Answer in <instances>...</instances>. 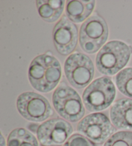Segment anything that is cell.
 I'll return each mask as SVG.
<instances>
[{
  "label": "cell",
  "mask_w": 132,
  "mask_h": 146,
  "mask_svg": "<svg viewBox=\"0 0 132 146\" xmlns=\"http://www.w3.org/2000/svg\"><path fill=\"white\" fill-rule=\"evenodd\" d=\"M104 146H132V132L122 131L111 135Z\"/></svg>",
  "instance_id": "cell-16"
},
{
  "label": "cell",
  "mask_w": 132,
  "mask_h": 146,
  "mask_svg": "<svg viewBox=\"0 0 132 146\" xmlns=\"http://www.w3.org/2000/svg\"><path fill=\"white\" fill-rule=\"evenodd\" d=\"M110 119L118 129L132 131V100L121 99L114 103L110 110Z\"/></svg>",
  "instance_id": "cell-11"
},
{
  "label": "cell",
  "mask_w": 132,
  "mask_h": 146,
  "mask_svg": "<svg viewBox=\"0 0 132 146\" xmlns=\"http://www.w3.org/2000/svg\"><path fill=\"white\" fill-rule=\"evenodd\" d=\"M108 37V29L105 20L99 15L94 14L81 25L80 46L87 54H95L105 44Z\"/></svg>",
  "instance_id": "cell-5"
},
{
  "label": "cell",
  "mask_w": 132,
  "mask_h": 146,
  "mask_svg": "<svg viewBox=\"0 0 132 146\" xmlns=\"http://www.w3.org/2000/svg\"><path fill=\"white\" fill-rule=\"evenodd\" d=\"M77 131L93 142L103 143L115 131L108 117L101 113L88 115L79 122Z\"/></svg>",
  "instance_id": "cell-8"
},
{
  "label": "cell",
  "mask_w": 132,
  "mask_h": 146,
  "mask_svg": "<svg viewBox=\"0 0 132 146\" xmlns=\"http://www.w3.org/2000/svg\"><path fill=\"white\" fill-rule=\"evenodd\" d=\"M64 146H95V145L84 135L75 133L68 138Z\"/></svg>",
  "instance_id": "cell-17"
},
{
  "label": "cell",
  "mask_w": 132,
  "mask_h": 146,
  "mask_svg": "<svg viewBox=\"0 0 132 146\" xmlns=\"http://www.w3.org/2000/svg\"><path fill=\"white\" fill-rule=\"evenodd\" d=\"M95 1H77L73 0L67 2L66 14L67 17L73 23H81L90 16L95 7Z\"/></svg>",
  "instance_id": "cell-12"
},
{
  "label": "cell",
  "mask_w": 132,
  "mask_h": 146,
  "mask_svg": "<svg viewBox=\"0 0 132 146\" xmlns=\"http://www.w3.org/2000/svg\"><path fill=\"white\" fill-rule=\"evenodd\" d=\"M73 127L67 120L60 118L47 120L37 130V137L43 146H59L68 140Z\"/></svg>",
  "instance_id": "cell-9"
},
{
  "label": "cell",
  "mask_w": 132,
  "mask_h": 146,
  "mask_svg": "<svg viewBox=\"0 0 132 146\" xmlns=\"http://www.w3.org/2000/svg\"><path fill=\"white\" fill-rule=\"evenodd\" d=\"M78 30L67 16H63L53 30V41L55 49L62 55L70 54L77 44Z\"/></svg>",
  "instance_id": "cell-10"
},
{
  "label": "cell",
  "mask_w": 132,
  "mask_h": 146,
  "mask_svg": "<svg viewBox=\"0 0 132 146\" xmlns=\"http://www.w3.org/2000/svg\"><path fill=\"white\" fill-rule=\"evenodd\" d=\"M131 53V48L123 42H108L96 56V66L102 74L113 75L126 66Z\"/></svg>",
  "instance_id": "cell-2"
},
{
  "label": "cell",
  "mask_w": 132,
  "mask_h": 146,
  "mask_svg": "<svg viewBox=\"0 0 132 146\" xmlns=\"http://www.w3.org/2000/svg\"><path fill=\"white\" fill-rule=\"evenodd\" d=\"M65 73L70 84L82 89L90 84L94 76V66L89 57L81 53H74L65 62Z\"/></svg>",
  "instance_id": "cell-6"
},
{
  "label": "cell",
  "mask_w": 132,
  "mask_h": 146,
  "mask_svg": "<svg viewBox=\"0 0 132 146\" xmlns=\"http://www.w3.org/2000/svg\"><path fill=\"white\" fill-rule=\"evenodd\" d=\"M65 1L63 0L56 1H36V5L40 17L48 23H54L59 18L64 10Z\"/></svg>",
  "instance_id": "cell-13"
},
{
  "label": "cell",
  "mask_w": 132,
  "mask_h": 146,
  "mask_svg": "<svg viewBox=\"0 0 132 146\" xmlns=\"http://www.w3.org/2000/svg\"><path fill=\"white\" fill-rule=\"evenodd\" d=\"M0 146H6L5 140V138H4L2 134H1V139H0Z\"/></svg>",
  "instance_id": "cell-18"
},
{
  "label": "cell",
  "mask_w": 132,
  "mask_h": 146,
  "mask_svg": "<svg viewBox=\"0 0 132 146\" xmlns=\"http://www.w3.org/2000/svg\"><path fill=\"white\" fill-rule=\"evenodd\" d=\"M61 77V67L58 60L47 54L35 57L29 68L30 84L37 91L51 92L57 86Z\"/></svg>",
  "instance_id": "cell-1"
},
{
  "label": "cell",
  "mask_w": 132,
  "mask_h": 146,
  "mask_svg": "<svg viewBox=\"0 0 132 146\" xmlns=\"http://www.w3.org/2000/svg\"><path fill=\"white\" fill-rule=\"evenodd\" d=\"M7 146H39L34 135L25 128H17L9 135Z\"/></svg>",
  "instance_id": "cell-14"
},
{
  "label": "cell",
  "mask_w": 132,
  "mask_h": 146,
  "mask_svg": "<svg viewBox=\"0 0 132 146\" xmlns=\"http://www.w3.org/2000/svg\"><path fill=\"white\" fill-rule=\"evenodd\" d=\"M115 95V87L110 78L100 77L93 80L84 91L83 103L89 111H101L112 104Z\"/></svg>",
  "instance_id": "cell-4"
},
{
  "label": "cell",
  "mask_w": 132,
  "mask_h": 146,
  "mask_svg": "<svg viewBox=\"0 0 132 146\" xmlns=\"http://www.w3.org/2000/svg\"><path fill=\"white\" fill-rule=\"evenodd\" d=\"M52 102L58 114L68 121L76 122L85 115V110L79 95L65 82L55 90Z\"/></svg>",
  "instance_id": "cell-3"
},
{
  "label": "cell",
  "mask_w": 132,
  "mask_h": 146,
  "mask_svg": "<svg viewBox=\"0 0 132 146\" xmlns=\"http://www.w3.org/2000/svg\"><path fill=\"white\" fill-rule=\"evenodd\" d=\"M16 106L19 114L31 122L45 121L53 115L49 100L35 92L23 93L17 97Z\"/></svg>",
  "instance_id": "cell-7"
},
{
  "label": "cell",
  "mask_w": 132,
  "mask_h": 146,
  "mask_svg": "<svg viewBox=\"0 0 132 146\" xmlns=\"http://www.w3.org/2000/svg\"><path fill=\"white\" fill-rule=\"evenodd\" d=\"M115 83L121 93L132 99V68H127L115 77Z\"/></svg>",
  "instance_id": "cell-15"
}]
</instances>
